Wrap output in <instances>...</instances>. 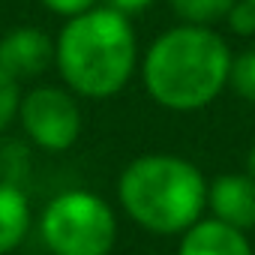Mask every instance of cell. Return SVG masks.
<instances>
[{
	"label": "cell",
	"mask_w": 255,
	"mask_h": 255,
	"mask_svg": "<svg viewBox=\"0 0 255 255\" xmlns=\"http://www.w3.org/2000/svg\"><path fill=\"white\" fill-rule=\"evenodd\" d=\"M54 39L30 24L12 27L0 36V69L9 72L18 84L27 78H39L54 66Z\"/></svg>",
	"instance_id": "6"
},
{
	"label": "cell",
	"mask_w": 255,
	"mask_h": 255,
	"mask_svg": "<svg viewBox=\"0 0 255 255\" xmlns=\"http://www.w3.org/2000/svg\"><path fill=\"white\" fill-rule=\"evenodd\" d=\"M18 123L27 141L45 153H66L78 144L84 114L78 96L60 84H39L21 96Z\"/></svg>",
	"instance_id": "5"
},
{
	"label": "cell",
	"mask_w": 255,
	"mask_h": 255,
	"mask_svg": "<svg viewBox=\"0 0 255 255\" xmlns=\"http://www.w3.org/2000/svg\"><path fill=\"white\" fill-rule=\"evenodd\" d=\"M231 48L213 27L177 24L159 33L141 60V84L165 111H201L225 87Z\"/></svg>",
	"instance_id": "1"
},
{
	"label": "cell",
	"mask_w": 255,
	"mask_h": 255,
	"mask_svg": "<svg viewBox=\"0 0 255 255\" xmlns=\"http://www.w3.org/2000/svg\"><path fill=\"white\" fill-rule=\"evenodd\" d=\"M39 237L51 255H111L117 213L99 192L66 189L42 207Z\"/></svg>",
	"instance_id": "4"
},
{
	"label": "cell",
	"mask_w": 255,
	"mask_h": 255,
	"mask_svg": "<svg viewBox=\"0 0 255 255\" xmlns=\"http://www.w3.org/2000/svg\"><path fill=\"white\" fill-rule=\"evenodd\" d=\"M21 84L0 69V135H3L9 126L18 120V108H21Z\"/></svg>",
	"instance_id": "12"
},
{
	"label": "cell",
	"mask_w": 255,
	"mask_h": 255,
	"mask_svg": "<svg viewBox=\"0 0 255 255\" xmlns=\"http://www.w3.org/2000/svg\"><path fill=\"white\" fill-rule=\"evenodd\" d=\"M225 24L234 36H255V6L249 3V0H237V3L231 6V12L225 15Z\"/></svg>",
	"instance_id": "13"
},
{
	"label": "cell",
	"mask_w": 255,
	"mask_h": 255,
	"mask_svg": "<svg viewBox=\"0 0 255 255\" xmlns=\"http://www.w3.org/2000/svg\"><path fill=\"white\" fill-rule=\"evenodd\" d=\"M207 207L213 219L240 231H252L255 228V180L246 171L216 174L207 183Z\"/></svg>",
	"instance_id": "7"
},
{
	"label": "cell",
	"mask_w": 255,
	"mask_h": 255,
	"mask_svg": "<svg viewBox=\"0 0 255 255\" xmlns=\"http://www.w3.org/2000/svg\"><path fill=\"white\" fill-rule=\"evenodd\" d=\"M249 3H252V6H255V0H249Z\"/></svg>",
	"instance_id": "17"
},
{
	"label": "cell",
	"mask_w": 255,
	"mask_h": 255,
	"mask_svg": "<svg viewBox=\"0 0 255 255\" xmlns=\"http://www.w3.org/2000/svg\"><path fill=\"white\" fill-rule=\"evenodd\" d=\"M39 3L54 12V15H63V18H75L81 12H90L93 6H99V0H39Z\"/></svg>",
	"instance_id": "14"
},
{
	"label": "cell",
	"mask_w": 255,
	"mask_h": 255,
	"mask_svg": "<svg viewBox=\"0 0 255 255\" xmlns=\"http://www.w3.org/2000/svg\"><path fill=\"white\" fill-rule=\"evenodd\" d=\"M105 6H111V9H117V12H123V15H138V12H144V9H150L156 0H102Z\"/></svg>",
	"instance_id": "15"
},
{
	"label": "cell",
	"mask_w": 255,
	"mask_h": 255,
	"mask_svg": "<svg viewBox=\"0 0 255 255\" xmlns=\"http://www.w3.org/2000/svg\"><path fill=\"white\" fill-rule=\"evenodd\" d=\"M234 3L237 0H168V6L180 18V24H195V27H213L225 21Z\"/></svg>",
	"instance_id": "10"
},
{
	"label": "cell",
	"mask_w": 255,
	"mask_h": 255,
	"mask_svg": "<svg viewBox=\"0 0 255 255\" xmlns=\"http://www.w3.org/2000/svg\"><path fill=\"white\" fill-rule=\"evenodd\" d=\"M246 174L255 180V144L249 147V153H246Z\"/></svg>",
	"instance_id": "16"
},
{
	"label": "cell",
	"mask_w": 255,
	"mask_h": 255,
	"mask_svg": "<svg viewBox=\"0 0 255 255\" xmlns=\"http://www.w3.org/2000/svg\"><path fill=\"white\" fill-rule=\"evenodd\" d=\"M177 255H255V252L246 231L207 216L180 234Z\"/></svg>",
	"instance_id": "8"
},
{
	"label": "cell",
	"mask_w": 255,
	"mask_h": 255,
	"mask_svg": "<svg viewBox=\"0 0 255 255\" xmlns=\"http://www.w3.org/2000/svg\"><path fill=\"white\" fill-rule=\"evenodd\" d=\"M54 48L63 87L81 99L117 96L141 66L132 18L111 6H93L90 12L66 18Z\"/></svg>",
	"instance_id": "2"
},
{
	"label": "cell",
	"mask_w": 255,
	"mask_h": 255,
	"mask_svg": "<svg viewBox=\"0 0 255 255\" xmlns=\"http://www.w3.org/2000/svg\"><path fill=\"white\" fill-rule=\"evenodd\" d=\"M33 210L18 183L0 180V255H12L30 234Z\"/></svg>",
	"instance_id": "9"
},
{
	"label": "cell",
	"mask_w": 255,
	"mask_h": 255,
	"mask_svg": "<svg viewBox=\"0 0 255 255\" xmlns=\"http://www.w3.org/2000/svg\"><path fill=\"white\" fill-rule=\"evenodd\" d=\"M228 87L246 99L255 102V48H243L231 57V72H228Z\"/></svg>",
	"instance_id": "11"
},
{
	"label": "cell",
	"mask_w": 255,
	"mask_h": 255,
	"mask_svg": "<svg viewBox=\"0 0 255 255\" xmlns=\"http://www.w3.org/2000/svg\"><path fill=\"white\" fill-rule=\"evenodd\" d=\"M117 201L147 234L180 237L204 219L207 177L177 153H144L120 171Z\"/></svg>",
	"instance_id": "3"
}]
</instances>
